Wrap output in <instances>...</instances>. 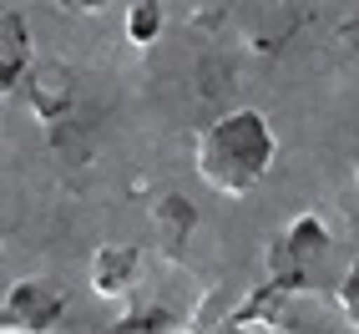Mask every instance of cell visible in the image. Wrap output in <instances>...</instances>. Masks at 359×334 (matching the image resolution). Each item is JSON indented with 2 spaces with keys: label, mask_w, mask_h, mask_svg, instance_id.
<instances>
[{
  "label": "cell",
  "mask_w": 359,
  "mask_h": 334,
  "mask_svg": "<svg viewBox=\"0 0 359 334\" xmlns=\"http://www.w3.org/2000/svg\"><path fill=\"white\" fill-rule=\"evenodd\" d=\"M289 289L273 279L243 289L228 304V289H212L208 304L193 314V334H263V329H289Z\"/></svg>",
  "instance_id": "7a4b0ae2"
},
{
  "label": "cell",
  "mask_w": 359,
  "mask_h": 334,
  "mask_svg": "<svg viewBox=\"0 0 359 334\" xmlns=\"http://www.w3.org/2000/svg\"><path fill=\"white\" fill-rule=\"evenodd\" d=\"M31 31L20 11H0V91H15L31 71Z\"/></svg>",
  "instance_id": "52a82bcc"
},
{
  "label": "cell",
  "mask_w": 359,
  "mask_h": 334,
  "mask_svg": "<svg viewBox=\"0 0 359 334\" xmlns=\"http://www.w3.org/2000/svg\"><path fill=\"white\" fill-rule=\"evenodd\" d=\"M137 279V248L132 243H102L97 258H91V289H97L102 299H116L127 294Z\"/></svg>",
  "instance_id": "ba28073f"
},
{
  "label": "cell",
  "mask_w": 359,
  "mask_h": 334,
  "mask_svg": "<svg viewBox=\"0 0 359 334\" xmlns=\"http://www.w3.org/2000/svg\"><path fill=\"white\" fill-rule=\"evenodd\" d=\"M354 198H359V182H354Z\"/></svg>",
  "instance_id": "4fadbf2b"
},
{
  "label": "cell",
  "mask_w": 359,
  "mask_h": 334,
  "mask_svg": "<svg viewBox=\"0 0 359 334\" xmlns=\"http://www.w3.org/2000/svg\"><path fill=\"white\" fill-rule=\"evenodd\" d=\"M162 31V0H132L127 6V41L132 46H152Z\"/></svg>",
  "instance_id": "30bf717a"
},
{
  "label": "cell",
  "mask_w": 359,
  "mask_h": 334,
  "mask_svg": "<svg viewBox=\"0 0 359 334\" xmlns=\"http://www.w3.org/2000/svg\"><path fill=\"white\" fill-rule=\"evenodd\" d=\"M273 152H278V137L269 127V116L258 107H238V112H223L212 127H203L193 162H198V178L212 193L243 198L269 178Z\"/></svg>",
  "instance_id": "6da1fadb"
},
{
  "label": "cell",
  "mask_w": 359,
  "mask_h": 334,
  "mask_svg": "<svg viewBox=\"0 0 359 334\" xmlns=\"http://www.w3.org/2000/svg\"><path fill=\"white\" fill-rule=\"evenodd\" d=\"M56 6H61V11H102L107 0H56Z\"/></svg>",
  "instance_id": "7c38bea8"
},
{
  "label": "cell",
  "mask_w": 359,
  "mask_h": 334,
  "mask_svg": "<svg viewBox=\"0 0 359 334\" xmlns=\"http://www.w3.org/2000/svg\"><path fill=\"white\" fill-rule=\"evenodd\" d=\"M71 97H76V76H71L66 61H36L26 71V102H31V112L41 116L46 127L66 122Z\"/></svg>",
  "instance_id": "5b68a950"
},
{
  "label": "cell",
  "mask_w": 359,
  "mask_h": 334,
  "mask_svg": "<svg viewBox=\"0 0 359 334\" xmlns=\"http://www.w3.org/2000/svg\"><path fill=\"white\" fill-rule=\"evenodd\" d=\"M193 228H198V208L187 203L182 193H162L152 203V238L167 264H182L187 243H193Z\"/></svg>",
  "instance_id": "8992f818"
},
{
  "label": "cell",
  "mask_w": 359,
  "mask_h": 334,
  "mask_svg": "<svg viewBox=\"0 0 359 334\" xmlns=\"http://www.w3.org/2000/svg\"><path fill=\"white\" fill-rule=\"evenodd\" d=\"M172 329H177V314L167 304H142L111 324V334H172Z\"/></svg>",
  "instance_id": "9c48e42d"
},
{
  "label": "cell",
  "mask_w": 359,
  "mask_h": 334,
  "mask_svg": "<svg viewBox=\"0 0 359 334\" xmlns=\"http://www.w3.org/2000/svg\"><path fill=\"white\" fill-rule=\"evenodd\" d=\"M339 309H344V319H349L354 334H359V264L339 279Z\"/></svg>",
  "instance_id": "8fae6325"
},
{
  "label": "cell",
  "mask_w": 359,
  "mask_h": 334,
  "mask_svg": "<svg viewBox=\"0 0 359 334\" xmlns=\"http://www.w3.org/2000/svg\"><path fill=\"white\" fill-rule=\"evenodd\" d=\"M66 319V294L56 279H15L0 299V329L6 334H51Z\"/></svg>",
  "instance_id": "277c9868"
},
{
  "label": "cell",
  "mask_w": 359,
  "mask_h": 334,
  "mask_svg": "<svg viewBox=\"0 0 359 334\" xmlns=\"http://www.w3.org/2000/svg\"><path fill=\"white\" fill-rule=\"evenodd\" d=\"M324 253H329V223L319 218V213H299V218L269 243L263 269H269L273 283H283L289 294H299V289H309V279L319 274Z\"/></svg>",
  "instance_id": "3957f363"
}]
</instances>
